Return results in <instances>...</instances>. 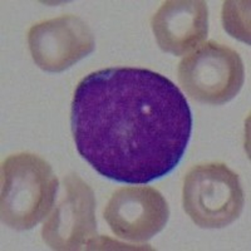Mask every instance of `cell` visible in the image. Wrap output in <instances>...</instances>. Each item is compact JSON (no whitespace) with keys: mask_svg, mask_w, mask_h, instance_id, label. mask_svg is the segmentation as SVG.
Instances as JSON below:
<instances>
[{"mask_svg":"<svg viewBox=\"0 0 251 251\" xmlns=\"http://www.w3.org/2000/svg\"><path fill=\"white\" fill-rule=\"evenodd\" d=\"M178 82L195 100L220 106L237 96L245 69L236 50L215 40L203 42L178 64Z\"/></svg>","mask_w":251,"mask_h":251,"instance_id":"277c9868","label":"cell"},{"mask_svg":"<svg viewBox=\"0 0 251 251\" xmlns=\"http://www.w3.org/2000/svg\"><path fill=\"white\" fill-rule=\"evenodd\" d=\"M161 49L174 55L190 54L208 34V9L202 0H169L151 20Z\"/></svg>","mask_w":251,"mask_h":251,"instance_id":"ba28073f","label":"cell"},{"mask_svg":"<svg viewBox=\"0 0 251 251\" xmlns=\"http://www.w3.org/2000/svg\"><path fill=\"white\" fill-rule=\"evenodd\" d=\"M28 44L35 64L50 73L71 68L96 47L89 26L72 14L34 24L28 31Z\"/></svg>","mask_w":251,"mask_h":251,"instance_id":"8992f818","label":"cell"},{"mask_svg":"<svg viewBox=\"0 0 251 251\" xmlns=\"http://www.w3.org/2000/svg\"><path fill=\"white\" fill-rule=\"evenodd\" d=\"M59 191L42 228L44 243L60 251L92 245L97 236L93 190L78 175H68Z\"/></svg>","mask_w":251,"mask_h":251,"instance_id":"5b68a950","label":"cell"},{"mask_svg":"<svg viewBox=\"0 0 251 251\" xmlns=\"http://www.w3.org/2000/svg\"><path fill=\"white\" fill-rule=\"evenodd\" d=\"M59 181L51 166L34 153L9 156L1 166V223L24 231L51 211Z\"/></svg>","mask_w":251,"mask_h":251,"instance_id":"7a4b0ae2","label":"cell"},{"mask_svg":"<svg viewBox=\"0 0 251 251\" xmlns=\"http://www.w3.org/2000/svg\"><path fill=\"white\" fill-rule=\"evenodd\" d=\"M103 216L116 236L141 243L156 236L165 227L170 208L156 188L132 186L113 192Z\"/></svg>","mask_w":251,"mask_h":251,"instance_id":"52a82bcc","label":"cell"},{"mask_svg":"<svg viewBox=\"0 0 251 251\" xmlns=\"http://www.w3.org/2000/svg\"><path fill=\"white\" fill-rule=\"evenodd\" d=\"M71 125L80 156L100 176L145 185L185 156L194 117L180 88L145 68L89 73L75 89Z\"/></svg>","mask_w":251,"mask_h":251,"instance_id":"6da1fadb","label":"cell"},{"mask_svg":"<svg viewBox=\"0 0 251 251\" xmlns=\"http://www.w3.org/2000/svg\"><path fill=\"white\" fill-rule=\"evenodd\" d=\"M244 202L239 175L225 163H200L183 178V210L202 228H223L232 224L241 215Z\"/></svg>","mask_w":251,"mask_h":251,"instance_id":"3957f363","label":"cell"}]
</instances>
